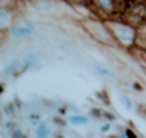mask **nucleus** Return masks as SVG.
I'll list each match as a JSON object with an SVG mask.
<instances>
[{
  "label": "nucleus",
  "instance_id": "f257e3e1",
  "mask_svg": "<svg viewBox=\"0 0 146 138\" xmlns=\"http://www.w3.org/2000/svg\"><path fill=\"white\" fill-rule=\"evenodd\" d=\"M105 22L114 35V38L118 45L128 50L136 45L137 27L135 24L127 22L126 19H114V18H109Z\"/></svg>",
  "mask_w": 146,
  "mask_h": 138
},
{
  "label": "nucleus",
  "instance_id": "f03ea898",
  "mask_svg": "<svg viewBox=\"0 0 146 138\" xmlns=\"http://www.w3.org/2000/svg\"><path fill=\"white\" fill-rule=\"evenodd\" d=\"M82 27L94 40H96L100 44L105 45H115L117 41L114 38V35L111 33L109 26L106 24L105 20L100 19H85L82 22Z\"/></svg>",
  "mask_w": 146,
  "mask_h": 138
},
{
  "label": "nucleus",
  "instance_id": "7ed1b4c3",
  "mask_svg": "<svg viewBox=\"0 0 146 138\" xmlns=\"http://www.w3.org/2000/svg\"><path fill=\"white\" fill-rule=\"evenodd\" d=\"M9 32L13 37L22 40V38H28L35 35V27H33V24L31 22H28V20H22L21 23L13 24L12 27H10Z\"/></svg>",
  "mask_w": 146,
  "mask_h": 138
},
{
  "label": "nucleus",
  "instance_id": "20e7f679",
  "mask_svg": "<svg viewBox=\"0 0 146 138\" xmlns=\"http://www.w3.org/2000/svg\"><path fill=\"white\" fill-rule=\"evenodd\" d=\"M22 61L19 59H10L4 67V73L7 75H13L15 73H18L21 70V67H22Z\"/></svg>",
  "mask_w": 146,
  "mask_h": 138
},
{
  "label": "nucleus",
  "instance_id": "39448f33",
  "mask_svg": "<svg viewBox=\"0 0 146 138\" xmlns=\"http://www.w3.org/2000/svg\"><path fill=\"white\" fill-rule=\"evenodd\" d=\"M32 4L36 10L42 12V13L51 12V10L55 8V4H54L53 0H35Z\"/></svg>",
  "mask_w": 146,
  "mask_h": 138
},
{
  "label": "nucleus",
  "instance_id": "423d86ee",
  "mask_svg": "<svg viewBox=\"0 0 146 138\" xmlns=\"http://www.w3.org/2000/svg\"><path fill=\"white\" fill-rule=\"evenodd\" d=\"M10 23H12V13L10 10H7L3 7L1 12H0V26H1L3 30L10 27Z\"/></svg>",
  "mask_w": 146,
  "mask_h": 138
},
{
  "label": "nucleus",
  "instance_id": "0eeeda50",
  "mask_svg": "<svg viewBox=\"0 0 146 138\" xmlns=\"http://www.w3.org/2000/svg\"><path fill=\"white\" fill-rule=\"evenodd\" d=\"M95 70L99 75H103V77H106V78H115V73L109 68H106L103 64H95Z\"/></svg>",
  "mask_w": 146,
  "mask_h": 138
},
{
  "label": "nucleus",
  "instance_id": "6e6552de",
  "mask_svg": "<svg viewBox=\"0 0 146 138\" xmlns=\"http://www.w3.org/2000/svg\"><path fill=\"white\" fill-rule=\"evenodd\" d=\"M35 133L37 137H42V138L48 137L49 134H50V128H49V125L45 123V121H41V123L37 125V128H36Z\"/></svg>",
  "mask_w": 146,
  "mask_h": 138
},
{
  "label": "nucleus",
  "instance_id": "1a4fd4ad",
  "mask_svg": "<svg viewBox=\"0 0 146 138\" xmlns=\"http://www.w3.org/2000/svg\"><path fill=\"white\" fill-rule=\"evenodd\" d=\"M69 121L73 125H83V124L88 123V118L85 115H72L69 118Z\"/></svg>",
  "mask_w": 146,
  "mask_h": 138
},
{
  "label": "nucleus",
  "instance_id": "9d476101",
  "mask_svg": "<svg viewBox=\"0 0 146 138\" xmlns=\"http://www.w3.org/2000/svg\"><path fill=\"white\" fill-rule=\"evenodd\" d=\"M119 98H121V101H122V105H123L128 111H131L132 109H133V102H132L129 96H127L126 93H121Z\"/></svg>",
  "mask_w": 146,
  "mask_h": 138
},
{
  "label": "nucleus",
  "instance_id": "9b49d317",
  "mask_svg": "<svg viewBox=\"0 0 146 138\" xmlns=\"http://www.w3.org/2000/svg\"><path fill=\"white\" fill-rule=\"evenodd\" d=\"M63 1L68 3V4L71 5H82V7H88V5L91 4V1L92 0H63Z\"/></svg>",
  "mask_w": 146,
  "mask_h": 138
},
{
  "label": "nucleus",
  "instance_id": "f8f14e48",
  "mask_svg": "<svg viewBox=\"0 0 146 138\" xmlns=\"http://www.w3.org/2000/svg\"><path fill=\"white\" fill-rule=\"evenodd\" d=\"M4 110H5V113L8 114V115H15V106H14V104H8V105H5V108H4Z\"/></svg>",
  "mask_w": 146,
  "mask_h": 138
},
{
  "label": "nucleus",
  "instance_id": "ddd939ff",
  "mask_svg": "<svg viewBox=\"0 0 146 138\" xmlns=\"http://www.w3.org/2000/svg\"><path fill=\"white\" fill-rule=\"evenodd\" d=\"M91 115L96 119H103V110H100V109H92L91 110Z\"/></svg>",
  "mask_w": 146,
  "mask_h": 138
},
{
  "label": "nucleus",
  "instance_id": "4468645a",
  "mask_svg": "<svg viewBox=\"0 0 146 138\" xmlns=\"http://www.w3.org/2000/svg\"><path fill=\"white\" fill-rule=\"evenodd\" d=\"M96 96H98L101 101H104V102H105V105H109V98H108V96H106L105 92H98V93H96Z\"/></svg>",
  "mask_w": 146,
  "mask_h": 138
},
{
  "label": "nucleus",
  "instance_id": "2eb2a0df",
  "mask_svg": "<svg viewBox=\"0 0 146 138\" xmlns=\"http://www.w3.org/2000/svg\"><path fill=\"white\" fill-rule=\"evenodd\" d=\"M10 137H13V138H21V137H23V133H22V131H19V129H13L12 133H10Z\"/></svg>",
  "mask_w": 146,
  "mask_h": 138
},
{
  "label": "nucleus",
  "instance_id": "dca6fc26",
  "mask_svg": "<svg viewBox=\"0 0 146 138\" xmlns=\"http://www.w3.org/2000/svg\"><path fill=\"white\" fill-rule=\"evenodd\" d=\"M126 136L129 138H133V137H136V134H135V132H132L131 129H126Z\"/></svg>",
  "mask_w": 146,
  "mask_h": 138
},
{
  "label": "nucleus",
  "instance_id": "f3484780",
  "mask_svg": "<svg viewBox=\"0 0 146 138\" xmlns=\"http://www.w3.org/2000/svg\"><path fill=\"white\" fill-rule=\"evenodd\" d=\"M110 124H105V125H103L101 127V132H108L109 129H110Z\"/></svg>",
  "mask_w": 146,
  "mask_h": 138
},
{
  "label": "nucleus",
  "instance_id": "a211bd4d",
  "mask_svg": "<svg viewBox=\"0 0 146 138\" xmlns=\"http://www.w3.org/2000/svg\"><path fill=\"white\" fill-rule=\"evenodd\" d=\"M142 20L146 22V4H145V10H144V14H142Z\"/></svg>",
  "mask_w": 146,
  "mask_h": 138
},
{
  "label": "nucleus",
  "instance_id": "6ab92c4d",
  "mask_svg": "<svg viewBox=\"0 0 146 138\" xmlns=\"http://www.w3.org/2000/svg\"><path fill=\"white\" fill-rule=\"evenodd\" d=\"M23 1H31V3H33L35 0H23Z\"/></svg>",
  "mask_w": 146,
  "mask_h": 138
},
{
  "label": "nucleus",
  "instance_id": "aec40b11",
  "mask_svg": "<svg viewBox=\"0 0 146 138\" xmlns=\"http://www.w3.org/2000/svg\"><path fill=\"white\" fill-rule=\"evenodd\" d=\"M15 1H17V0H15Z\"/></svg>",
  "mask_w": 146,
  "mask_h": 138
}]
</instances>
